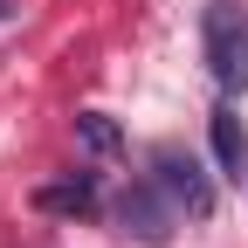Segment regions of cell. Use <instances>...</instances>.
Listing matches in <instances>:
<instances>
[{
  "instance_id": "1",
  "label": "cell",
  "mask_w": 248,
  "mask_h": 248,
  "mask_svg": "<svg viewBox=\"0 0 248 248\" xmlns=\"http://www.w3.org/2000/svg\"><path fill=\"white\" fill-rule=\"evenodd\" d=\"M200 48H207L214 83L228 97H241L248 90V14H241V0H207L200 7Z\"/></svg>"
},
{
  "instance_id": "3",
  "label": "cell",
  "mask_w": 248,
  "mask_h": 248,
  "mask_svg": "<svg viewBox=\"0 0 248 248\" xmlns=\"http://www.w3.org/2000/svg\"><path fill=\"white\" fill-rule=\"evenodd\" d=\"M152 179L172 193V207L186 214V221H207V214H214V179H207V166L186 145H159V152H152Z\"/></svg>"
},
{
  "instance_id": "6",
  "label": "cell",
  "mask_w": 248,
  "mask_h": 248,
  "mask_svg": "<svg viewBox=\"0 0 248 248\" xmlns=\"http://www.w3.org/2000/svg\"><path fill=\"white\" fill-rule=\"evenodd\" d=\"M76 138H83L90 152H117V145H124V131H117L104 110H83V117H76Z\"/></svg>"
},
{
  "instance_id": "4",
  "label": "cell",
  "mask_w": 248,
  "mask_h": 248,
  "mask_svg": "<svg viewBox=\"0 0 248 248\" xmlns=\"http://www.w3.org/2000/svg\"><path fill=\"white\" fill-rule=\"evenodd\" d=\"M207 138H214V166H221L228 179H241V166H248V124H241L234 104H214L207 110Z\"/></svg>"
},
{
  "instance_id": "5",
  "label": "cell",
  "mask_w": 248,
  "mask_h": 248,
  "mask_svg": "<svg viewBox=\"0 0 248 248\" xmlns=\"http://www.w3.org/2000/svg\"><path fill=\"white\" fill-rule=\"evenodd\" d=\"M35 207H48V214H90V207H97V179L76 172V179H62V186H42Z\"/></svg>"
},
{
  "instance_id": "2",
  "label": "cell",
  "mask_w": 248,
  "mask_h": 248,
  "mask_svg": "<svg viewBox=\"0 0 248 248\" xmlns=\"http://www.w3.org/2000/svg\"><path fill=\"white\" fill-rule=\"evenodd\" d=\"M179 221H186V214L172 207V193H166L152 172H138V179L117 193V228H124V234H138L145 248H166V241L179 234Z\"/></svg>"
}]
</instances>
